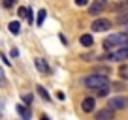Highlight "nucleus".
Segmentation results:
<instances>
[{
	"label": "nucleus",
	"instance_id": "24",
	"mask_svg": "<svg viewBox=\"0 0 128 120\" xmlns=\"http://www.w3.org/2000/svg\"><path fill=\"white\" fill-rule=\"evenodd\" d=\"M87 2H88V0H76L77 6H87Z\"/></svg>",
	"mask_w": 128,
	"mask_h": 120
},
{
	"label": "nucleus",
	"instance_id": "16",
	"mask_svg": "<svg viewBox=\"0 0 128 120\" xmlns=\"http://www.w3.org/2000/svg\"><path fill=\"white\" fill-rule=\"evenodd\" d=\"M117 23H119V24H124V23H128V11H122V13H119V17H117Z\"/></svg>",
	"mask_w": 128,
	"mask_h": 120
},
{
	"label": "nucleus",
	"instance_id": "7",
	"mask_svg": "<svg viewBox=\"0 0 128 120\" xmlns=\"http://www.w3.org/2000/svg\"><path fill=\"white\" fill-rule=\"evenodd\" d=\"M113 116H115V111H111L108 107H104V109L94 113V120H113Z\"/></svg>",
	"mask_w": 128,
	"mask_h": 120
},
{
	"label": "nucleus",
	"instance_id": "1",
	"mask_svg": "<svg viewBox=\"0 0 128 120\" xmlns=\"http://www.w3.org/2000/svg\"><path fill=\"white\" fill-rule=\"evenodd\" d=\"M128 43V34H111L104 40V49L106 51H111V49H122Z\"/></svg>",
	"mask_w": 128,
	"mask_h": 120
},
{
	"label": "nucleus",
	"instance_id": "4",
	"mask_svg": "<svg viewBox=\"0 0 128 120\" xmlns=\"http://www.w3.org/2000/svg\"><path fill=\"white\" fill-rule=\"evenodd\" d=\"M108 6H109L108 0H92L90 8H88V13H90V15H100L102 11L108 9Z\"/></svg>",
	"mask_w": 128,
	"mask_h": 120
},
{
	"label": "nucleus",
	"instance_id": "2",
	"mask_svg": "<svg viewBox=\"0 0 128 120\" xmlns=\"http://www.w3.org/2000/svg\"><path fill=\"white\" fill-rule=\"evenodd\" d=\"M83 84L87 88H94V90H98V88H104V86H109V79L106 75H98V73H90V75H87L83 79Z\"/></svg>",
	"mask_w": 128,
	"mask_h": 120
},
{
	"label": "nucleus",
	"instance_id": "23",
	"mask_svg": "<svg viewBox=\"0 0 128 120\" xmlns=\"http://www.w3.org/2000/svg\"><path fill=\"white\" fill-rule=\"evenodd\" d=\"M23 100L26 101V103H32V96H30V94H24V96H23Z\"/></svg>",
	"mask_w": 128,
	"mask_h": 120
},
{
	"label": "nucleus",
	"instance_id": "20",
	"mask_svg": "<svg viewBox=\"0 0 128 120\" xmlns=\"http://www.w3.org/2000/svg\"><path fill=\"white\" fill-rule=\"evenodd\" d=\"M94 56H96V55H94V53H87V55H81V58H83V60H85V62H90V60H92V58H94Z\"/></svg>",
	"mask_w": 128,
	"mask_h": 120
},
{
	"label": "nucleus",
	"instance_id": "15",
	"mask_svg": "<svg viewBox=\"0 0 128 120\" xmlns=\"http://www.w3.org/2000/svg\"><path fill=\"white\" fill-rule=\"evenodd\" d=\"M45 17H47V11H45V9H40V13H38V21H36L38 26H42V24H44Z\"/></svg>",
	"mask_w": 128,
	"mask_h": 120
},
{
	"label": "nucleus",
	"instance_id": "14",
	"mask_svg": "<svg viewBox=\"0 0 128 120\" xmlns=\"http://www.w3.org/2000/svg\"><path fill=\"white\" fill-rule=\"evenodd\" d=\"M119 75H120V79H122V81H128V66H120V68H119Z\"/></svg>",
	"mask_w": 128,
	"mask_h": 120
},
{
	"label": "nucleus",
	"instance_id": "27",
	"mask_svg": "<svg viewBox=\"0 0 128 120\" xmlns=\"http://www.w3.org/2000/svg\"><path fill=\"white\" fill-rule=\"evenodd\" d=\"M126 4H128V0H126Z\"/></svg>",
	"mask_w": 128,
	"mask_h": 120
},
{
	"label": "nucleus",
	"instance_id": "19",
	"mask_svg": "<svg viewBox=\"0 0 128 120\" xmlns=\"http://www.w3.org/2000/svg\"><path fill=\"white\" fill-rule=\"evenodd\" d=\"M2 6H4V8H13V6H15V0H2Z\"/></svg>",
	"mask_w": 128,
	"mask_h": 120
},
{
	"label": "nucleus",
	"instance_id": "5",
	"mask_svg": "<svg viewBox=\"0 0 128 120\" xmlns=\"http://www.w3.org/2000/svg\"><path fill=\"white\" fill-rule=\"evenodd\" d=\"M106 60H111V62H122V60H128V49H117V51L109 53L108 56H104Z\"/></svg>",
	"mask_w": 128,
	"mask_h": 120
},
{
	"label": "nucleus",
	"instance_id": "18",
	"mask_svg": "<svg viewBox=\"0 0 128 120\" xmlns=\"http://www.w3.org/2000/svg\"><path fill=\"white\" fill-rule=\"evenodd\" d=\"M0 86H8V79H6L4 71H2V68H0Z\"/></svg>",
	"mask_w": 128,
	"mask_h": 120
},
{
	"label": "nucleus",
	"instance_id": "25",
	"mask_svg": "<svg viewBox=\"0 0 128 120\" xmlns=\"http://www.w3.org/2000/svg\"><path fill=\"white\" fill-rule=\"evenodd\" d=\"M12 56H13V58H15V56H19V51H17V49H12Z\"/></svg>",
	"mask_w": 128,
	"mask_h": 120
},
{
	"label": "nucleus",
	"instance_id": "9",
	"mask_svg": "<svg viewBox=\"0 0 128 120\" xmlns=\"http://www.w3.org/2000/svg\"><path fill=\"white\" fill-rule=\"evenodd\" d=\"M17 113H19V115L23 116V120H30V118H32V115H30V109H28V105L17 103Z\"/></svg>",
	"mask_w": 128,
	"mask_h": 120
},
{
	"label": "nucleus",
	"instance_id": "17",
	"mask_svg": "<svg viewBox=\"0 0 128 120\" xmlns=\"http://www.w3.org/2000/svg\"><path fill=\"white\" fill-rule=\"evenodd\" d=\"M109 94V86H104V88H98V90H96V96L98 98H106Z\"/></svg>",
	"mask_w": 128,
	"mask_h": 120
},
{
	"label": "nucleus",
	"instance_id": "8",
	"mask_svg": "<svg viewBox=\"0 0 128 120\" xmlns=\"http://www.w3.org/2000/svg\"><path fill=\"white\" fill-rule=\"evenodd\" d=\"M94 109H96V100L94 98L88 96V98H85V100L81 101V111L83 113H92Z\"/></svg>",
	"mask_w": 128,
	"mask_h": 120
},
{
	"label": "nucleus",
	"instance_id": "12",
	"mask_svg": "<svg viewBox=\"0 0 128 120\" xmlns=\"http://www.w3.org/2000/svg\"><path fill=\"white\" fill-rule=\"evenodd\" d=\"M8 28H10V32H12V34H19L21 32V23H19V21H12V23L8 24Z\"/></svg>",
	"mask_w": 128,
	"mask_h": 120
},
{
	"label": "nucleus",
	"instance_id": "21",
	"mask_svg": "<svg viewBox=\"0 0 128 120\" xmlns=\"http://www.w3.org/2000/svg\"><path fill=\"white\" fill-rule=\"evenodd\" d=\"M109 86H113L115 90H124V83H109Z\"/></svg>",
	"mask_w": 128,
	"mask_h": 120
},
{
	"label": "nucleus",
	"instance_id": "22",
	"mask_svg": "<svg viewBox=\"0 0 128 120\" xmlns=\"http://www.w3.org/2000/svg\"><path fill=\"white\" fill-rule=\"evenodd\" d=\"M26 11H28V9H26V8H23V6H21V8L17 9V13H19V17H26Z\"/></svg>",
	"mask_w": 128,
	"mask_h": 120
},
{
	"label": "nucleus",
	"instance_id": "3",
	"mask_svg": "<svg viewBox=\"0 0 128 120\" xmlns=\"http://www.w3.org/2000/svg\"><path fill=\"white\" fill-rule=\"evenodd\" d=\"M108 109L111 111H122V109H128V96H115L108 100Z\"/></svg>",
	"mask_w": 128,
	"mask_h": 120
},
{
	"label": "nucleus",
	"instance_id": "6",
	"mask_svg": "<svg viewBox=\"0 0 128 120\" xmlns=\"http://www.w3.org/2000/svg\"><path fill=\"white\" fill-rule=\"evenodd\" d=\"M111 28V21L109 19H96L92 21V30L94 32H106V30H109Z\"/></svg>",
	"mask_w": 128,
	"mask_h": 120
},
{
	"label": "nucleus",
	"instance_id": "10",
	"mask_svg": "<svg viewBox=\"0 0 128 120\" xmlns=\"http://www.w3.org/2000/svg\"><path fill=\"white\" fill-rule=\"evenodd\" d=\"M34 64H36V68H38V71H40V73H49V66H47V62H45L44 58L38 56V58L34 60Z\"/></svg>",
	"mask_w": 128,
	"mask_h": 120
},
{
	"label": "nucleus",
	"instance_id": "26",
	"mask_svg": "<svg viewBox=\"0 0 128 120\" xmlns=\"http://www.w3.org/2000/svg\"><path fill=\"white\" fill-rule=\"evenodd\" d=\"M42 120H49V118H47V116H45V115H44V116H42Z\"/></svg>",
	"mask_w": 128,
	"mask_h": 120
},
{
	"label": "nucleus",
	"instance_id": "13",
	"mask_svg": "<svg viewBox=\"0 0 128 120\" xmlns=\"http://www.w3.org/2000/svg\"><path fill=\"white\" fill-rule=\"evenodd\" d=\"M36 90H38V94H40V96H42V100H44V101H49V100H51V96H49V92H47V90H45L44 86H40V84H38V86H36Z\"/></svg>",
	"mask_w": 128,
	"mask_h": 120
},
{
	"label": "nucleus",
	"instance_id": "11",
	"mask_svg": "<svg viewBox=\"0 0 128 120\" xmlns=\"http://www.w3.org/2000/svg\"><path fill=\"white\" fill-rule=\"evenodd\" d=\"M79 43L83 45V47H92V45H94V40H92L90 34H83V36L79 38Z\"/></svg>",
	"mask_w": 128,
	"mask_h": 120
}]
</instances>
